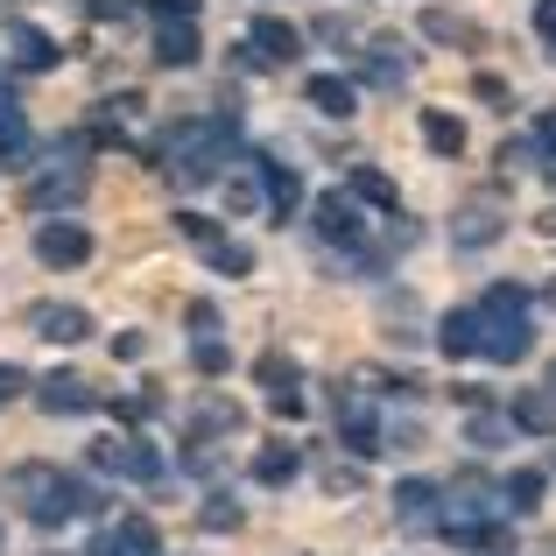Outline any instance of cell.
Returning a JSON list of instances; mask_svg holds the SVG:
<instances>
[{
  "label": "cell",
  "mask_w": 556,
  "mask_h": 556,
  "mask_svg": "<svg viewBox=\"0 0 556 556\" xmlns=\"http://www.w3.org/2000/svg\"><path fill=\"white\" fill-rule=\"evenodd\" d=\"M493 240H501V218L493 212H465L458 218V247H493Z\"/></svg>",
  "instance_id": "cell-28"
},
{
  "label": "cell",
  "mask_w": 556,
  "mask_h": 556,
  "mask_svg": "<svg viewBox=\"0 0 556 556\" xmlns=\"http://www.w3.org/2000/svg\"><path fill=\"white\" fill-rule=\"evenodd\" d=\"M501 501L515 507V515H529V507L543 501V472H515V479H507V486H501Z\"/></svg>",
  "instance_id": "cell-26"
},
{
  "label": "cell",
  "mask_w": 556,
  "mask_h": 556,
  "mask_svg": "<svg viewBox=\"0 0 556 556\" xmlns=\"http://www.w3.org/2000/svg\"><path fill=\"white\" fill-rule=\"evenodd\" d=\"M515 430H535V437H549V430H556V394H549V388L515 394Z\"/></svg>",
  "instance_id": "cell-20"
},
{
  "label": "cell",
  "mask_w": 556,
  "mask_h": 556,
  "mask_svg": "<svg viewBox=\"0 0 556 556\" xmlns=\"http://www.w3.org/2000/svg\"><path fill=\"white\" fill-rule=\"evenodd\" d=\"M85 254H92V232L85 226H42L36 232V261L42 268H78Z\"/></svg>",
  "instance_id": "cell-6"
},
{
  "label": "cell",
  "mask_w": 556,
  "mask_h": 556,
  "mask_svg": "<svg viewBox=\"0 0 556 556\" xmlns=\"http://www.w3.org/2000/svg\"><path fill=\"white\" fill-rule=\"evenodd\" d=\"M479 353L493 359V367H515V359H529V296H521L515 282H501V289H486L479 296Z\"/></svg>",
  "instance_id": "cell-1"
},
{
  "label": "cell",
  "mask_w": 556,
  "mask_h": 556,
  "mask_svg": "<svg viewBox=\"0 0 556 556\" xmlns=\"http://www.w3.org/2000/svg\"><path fill=\"white\" fill-rule=\"evenodd\" d=\"M190 359H198V374H226V345H218V339H198Z\"/></svg>",
  "instance_id": "cell-32"
},
{
  "label": "cell",
  "mask_w": 556,
  "mask_h": 556,
  "mask_svg": "<svg viewBox=\"0 0 556 556\" xmlns=\"http://www.w3.org/2000/svg\"><path fill=\"white\" fill-rule=\"evenodd\" d=\"M71 198H85V169L56 155V163L42 169L36 184H28V204H71Z\"/></svg>",
  "instance_id": "cell-11"
},
{
  "label": "cell",
  "mask_w": 556,
  "mask_h": 556,
  "mask_svg": "<svg viewBox=\"0 0 556 556\" xmlns=\"http://www.w3.org/2000/svg\"><path fill=\"white\" fill-rule=\"evenodd\" d=\"M261 388H268V408H275V416H289V422H296L303 416V367H296V359H289V353H261Z\"/></svg>",
  "instance_id": "cell-4"
},
{
  "label": "cell",
  "mask_w": 556,
  "mask_h": 556,
  "mask_svg": "<svg viewBox=\"0 0 556 556\" xmlns=\"http://www.w3.org/2000/svg\"><path fill=\"white\" fill-rule=\"evenodd\" d=\"M254 56L261 64H289V56H303V36L289 22H275V14H261L254 22Z\"/></svg>",
  "instance_id": "cell-13"
},
{
  "label": "cell",
  "mask_w": 556,
  "mask_h": 556,
  "mask_svg": "<svg viewBox=\"0 0 556 556\" xmlns=\"http://www.w3.org/2000/svg\"><path fill=\"white\" fill-rule=\"evenodd\" d=\"M535 28H543V42L556 50V0H543V8H535Z\"/></svg>",
  "instance_id": "cell-36"
},
{
  "label": "cell",
  "mask_w": 556,
  "mask_h": 556,
  "mask_svg": "<svg viewBox=\"0 0 556 556\" xmlns=\"http://www.w3.org/2000/svg\"><path fill=\"white\" fill-rule=\"evenodd\" d=\"M8 50H14L22 71H50L56 64V42L42 36V28H28V22H8Z\"/></svg>",
  "instance_id": "cell-15"
},
{
  "label": "cell",
  "mask_w": 556,
  "mask_h": 556,
  "mask_svg": "<svg viewBox=\"0 0 556 556\" xmlns=\"http://www.w3.org/2000/svg\"><path fill=\"white\" fill-rule=\"evenodd\" d=\"M92 465L127 472V479H141V486H155V479H163V451H155L149 437H106V444H92Z\"/></svg>",
  "instance_id": "cell-3"
},
{
  "label": "cell",
  "mask_w": 556,
  "mask_h": 556,
  "mask_svg": "<svg viewBox=\"0 0 556 556\" xmlns=\"http://www.w3.org/2000/svg\"><path fill=\"white\" fill-rule=\"evenodd\" d=\"M22 388H28L22 367H0V402H8V394H22Z\"/></svg>",
  "instance_id": "cell-37"
},
{
  "label": "cell",
  "mask_w": 556,
  "mask_h": 556,
  "mask_svg": "<svg viewBox=\"0 0 556 556\" xmlns=\"http://www.w3.org/2000/svg\"><path fill=\"white\" fill-rule=\"evenodd\" d=\"M437 501H444V493H437L430 479H402V486H394V515H402L408 529H437Z\"/></svg>",
  "instance_id": "cell-12"
},
{
  "label": "cell",
  "mask_w": 556,
  "mask_h": 556,
  "mask_svg": "<svg viewBox=\"0 0 556 556\" xmlns=\"http://www.w3.org/2000/svg\"><path fill=\"white\" fill-rule=\"evenodd\" d=\"M339 437H345V451H353V458H374V451H380V430H374L367 394H339Z\"/></svg>",
  "instance_id": "cell-8"
},
{
  "label": "cell",
  "mask_w": 556,
  "mask_h": 556,
  "mask_svg": "<svg viewBox=\"0 0 556 556\" xmlns=\"http://www.w3.org/2000/svg\"><path fill=\"white\" fill-rule=\"evenodd\" d=\"M177 232H184L190 247H212V240H218V226H212L204 212H177Z\"/></svg>",
  "instance_id": "cell-30"
},
{
  "label": "cell",
  "mask_w": 556,
  "mask_h": 556,
  "mask_svg": "<svg viewBox=\"0 0 556 556\" xmlns=\"http://www.w3.org/2000/svg\"><path fill=\"white\" fill-rule=\"evenodd\" d=\"M303 92H311V106H317V113H339V121L359 106V85H353V78H331V71H325V78H311Z\"/></svg>",
  "instance_id": "cell-17"
},
{
  "label": "cell",
  "mask_w": 556,
  "mask_h": 556,
  "mask_svg": "<svg viewBox=\"0 0 556 556\" xmlns=\"http://www.w3.org/2000/svg\"><path fill=\"white\" fill-rule=\"evenodd\" d=\"M367 78L380 85V92H402V78H408V50H394V42H374V50H367Z\"/></svg>",
  "instance_id": "cell-19"
},
{
  "label": "cell",
  "mask_w": 556,
  "mask_h": 556,
  "mask_svg": "<svg viewBox=\"0 0 556 556\" xmlns=\"http://www.w3.org/2000/svg\"><path fill=\"white\" fill-rule=\"evenodd\" d=\"M92 556H163V543H155V529H149L141 515H127L121 529H106V535L92 543Z\"/></svg>",
  "instance_id": "cell-10"
},
{
  "label": "cell",
  "mask_w": 556,
  "mask_h": 556,
  "mask_svg": "<svg viewBox=\"0 0 556 556\" xmlns=\"http://www.w3.org/2000/svg\"><path fill=\"white\" fill-rule=\"evenodd\" d=\"M155 14H163V22H190V14H198V0H149Z\"/></svg>",
  "instance_id": "cell-34"
},
{
  "label": "cell",
  "mask_w": 556,
  "mask_h": 556,
  "mask_svg": "<svg viewBox=\"0 0 556 556\" xmlns=\"http://www.w3.org/2000/svg\"><path fill=\"white\" fill-rule=\"evenodd\" d=\"M501 437H507V422H493V416L472 422V444H501Z\"/></svg>",
  "instance_id": "cell-35"
},
{
  "label": "cell",
  "mask_w": 556,
  "mask_h": 556,
  "mask_svg": "<svg viewBox=\"0 0 556 556\" xmlns=\"http://www.w3.org/2000/svg\"><path fill=\"white\" fill-rule=\"evenodd\" d=\"M198 521L204 529H240V501H232V493H212V501L198 507Z\"/></svg>",
  "instance_id": "cell-29"
},
{
  "label": "cell",
  "mask_w": 556,
  "mask_h": 556,
  "mask_svg": "<svg viewBox=\"0 0 556 556\" xmlns=\"http://www.w3.org/2000/svg\"><path fill=\"white\" fill-rule=\"evenodd\" d=\"M28 325H36L50 345H78V339H92V317H85L78 303H36V311H28Z\"/></svg>",
  "instance_id": "cell-5"
},
{
  "label": "cell",
  "mask_w": 556,
  "mask_h": 556,
  "mask_svg": "<svg viewBox=\"0 0 556 556\" xmlns=\"http://www.w3.org/2000/svg\"><path fill=\"white\" fill-rule=\"evenodd\" d=\"M204 254H212L218 275H254V247H240V240H212Z\"/></svg>",
  "instance_id": "cell-24"
},
{
  "label": "cell",
  "mask_w": 556,
  "mask_h": 556,
  "mask_svg": "<svg viewBox=\"0 0 556 556\" xmlns=\"http://www.w3.org/2000/svg\"><path fill=\"white\" fill-rule=\"evenodd\" d=\"M422 28H430L437 42H479V28H472V22H458V14H444V8L422 14Z\"/></svg>",
  "instance_id": "cell-27"
},
{
  "label": "cell",
  "mask_w": 556,
  "mask_h": 556,
  "mask_svg": "<svg viewBox=\"0 0 556 556\" xmlns=\"http://www.w3.org/2000/svg\"><path fill=\"white\" fill-rule=\"evenodd\" d=\"M437 345H444L451 359H472L479 353V317L472 311H451L444 325H437Z\"/></svg>",
  "instance_id": "cell-18"
},
{
  "label": "cell",
  "mask_w": 556,
  "mask_h": 556,
  "mask_svg": "<svg viewBox=\"0 0 556 556\" xmlns=\"http://www.w3.org/2000/svg\"><path fill=\"white\" fill-rule=\"evenodd\" d=\"M296 472H303V451H296V444H282V437L254 451V479H261V486H289Z\"/></svg>",
  "instance_id": "cell-14"
},
{
  "label": "cell",
  "mask_w": 556,
  "mask_h": 556,
  "mask_svg": "<svg viewBox=\"0 0 556 556\" xmlns=\"http://www.w3.org/2000/svg\"><path fill=\"white\" fill-rule=\"evenodd\" d=\"M8 486H14V501H28V515H36L42 529H56V521L92 515L99 507V493L85 486V479H64V472H50V465H22Z\"/></svg>",
  "instance_id": "cell-2"
},
{
  "label": "cell",
  "mask_w": 556,
  "mask_h": 556,
  "mask_svg": "<svg viewBox=\"0 0 556 556\" xmlns=\"http://www.w3.org/2000/svg\"><path fill=\"white\" fill-rule=\"evenodd\" d=\"M529 163H535L529 141H507V149H501V169H507V177H515V169H529Z\"/></svg>",
  "instance_id": "cell-33"
},
{
  "label": "cell",
  "mask_w": 556,
  "mask_h": 556,
  "mask_svg": "<svg viewBox=\"0 0 556 556\" xmlns=\"http://www.w3.org/2000/svg\"><path fill=\"white\" fill-rule=\"evenodd\" d=\"M422 141H430L437 155H465V127L451 121V113H422Z\"/></svg>",
  "instance_id": "cell-22"
},
{
  "label": "cell",
  "mask_w": 556,
  "mask_h": 556,
  "mask_svg": "<svg viewBox=\"0 0 556 556\" xmlns=\"http://www.w3.org/2000/svg\"><path fill=\"white\" fill-rule=\"evenodd\" d=\"M359 204L345 198V190H331V198H317V240H331V247H359Z\"/></svg>",
  "instance_id": "cell-7"
},
{
  "label": "cell",
  "mask_w": 556,
  "mask_h": 556,
  "mask_svg": "<svg viewBox=\"0 0 556 556\" xmlns=\"http://www.w3.org/2000/svg\"><path fill=\"white\" fill-rule=\"evenodd\" d=\"M549 394H556V388H549Z\"/></svg>",
  "instance_id": "cell-40"
},
{
  "label": "cell",
  "mask_w": 556,
  "mask_h": 556,
  "mask_svg": "<svg viewBox=\"0 0 556 556\" xmlns=\"http://www.w3.org/2000/svg\"><path fill=\"white\" fill-rule=\"evenodd\" d=\"M226 204H232V212H254V204H261V177H226Z\"/></svg>",
  "instance_id": "cell-31"
},
{
  "label": "cell",
  "mask_w": 556,
  "mask_h": 556,
  "mask_svg": "<svg viewBox=\"0 0 556 556\" xmlns=\"http://www.w3.org/2000/svg\"><path fill=\"white\" fill-rule=\"evenodd\" d=\"M36 388H42L36 402L50 408V416H78V408H92V402H99L85 374H50V380H36Z\"/></svg>",
  "instance_id": "cell-9"
},
{
  "label": "cell",
  "mask_w": 556,
  "mask_h": 556,
  "mask_svg": "<svg viewBox=\"0 0 556 556\" xmlns=\"http://www.w3.org/2000/svg\"><path fill=\"white\" fill-rule=\"evenodd\" d=\"M22 149H28V121L14 99H0V155H22Z\"/></svg>",
  "instance_id": "cell-25"
},
{
  "label": "cell",
  "mask_w": 556,
  "mask_h": 556,
  "mask_svg": "<svg viewBox=\"0 0 556 556\" xmlns=\"http://www.w3.org/2000/svg\"><path fill=\"white\" fill-rule=\"evenodd\" d=\"M353 198H367V204H380V212H394V204H402V190H394L388 177H380V169H353Z\"/></svg>",
  "instance_id": "cell-23"
},
{
  "label": "cell",
  "mask_w": 556,
  "mask_h": 556,
  "mask_svg": "<svg viewBox=\"0 0 556 556\" xmlns=\"http://www.w3.org/2000/svg\"><path fill=\"white\" fill-rule=\"evenodd\" d=\"M155 64H169V71L198 64V28H190V22H163V36H155Z\"/></svg>",
  "instance_id": "cell-16"
},
{
  "label": "cell",
  "mask_w": 556,
  "mask_h": 556,
  "mask_svg": "<svg viewBox=\"0 0 556 556\" xmlns=\"http://www.w3.org/2000/svg\"><path fill=\"white\" fill-rule=\"evenodd\" d=\"M549 303H556V282H549Z\"/></svg>",
  "instance_id": "cell-39"
},
{
  "label": "cell",
  "mask_w": 556,
  "mask_h": 556,
  "mask_svg": "<svg viewBox=\"0 0 556 556\" xmlns=\"http://www.w3.org/2000/svg\"><path fill=\"white\" fill-rule=\"evenodd\" d=\"M543 232H556V212H543Z\"/></svg>",
  "instance_id": "cell-38"
},
{
  "label": "cell",
  "mask_w": 556,
  "mask_h": 556,
  "mask_svg": "<svg viewBox=\"0 0 556 556\" xmlns=\"http://www.w3.org/2000/svg\"><path fill=\"white\" fill-rule=\"evenodd\" d=\"M261 190L275 198V212H296V204H303V177L282 169V163H261Z\"/></svg>",
  "instance_id": "cell-21"
}]
</instances>
